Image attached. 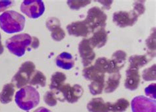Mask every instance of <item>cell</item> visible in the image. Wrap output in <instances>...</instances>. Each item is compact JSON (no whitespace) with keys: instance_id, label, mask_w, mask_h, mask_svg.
Here are the masks:
<instances>
[{"instance_id":"cell-1","label":"cell","mask_w":156,"mask_h":112,"mask_svg":"<svg viewBox=\"0 0 156 112\" xmlns=\"http://www.w3.org/2000/svg\"><path fill=\"white\" fill-rule=\"evenodd\" d=\"M39 40L36 37H32L27 33L12 36L5 42V46L13 55L21 57L24 55L26 50L36 49L39 46Z\"/></svg>"},{"instance_id":"cell-2","label":"cell","mask_w":156,"mask_h":112,"mask_svg":"<svg viewBox=\"0 0 156 112\" xmlns=\"http://www.w3.org/2000/svg\"><path fill=\"white\" fill-rule=\"evenodd\" d=\"M26 19L17 11H7L0 15V28L7 34H13L23 31Z\"/></svg>"},{"instance_id":"cell-3","label":"cell","mask_w":156,"mask_h":112,"mask_svg":"<svg viewBox=\"0 0 156 112\" xmlns=\"http://www.w3.org/2000/svg\"><path fill=\"white\" fill-rule=\"evenodd\" d=\"M15 103L19 108L28 111L34 108L40 103V94L34 87L25 86L16 93Z\"/></svg>"},{"instance_id":"cell-4","label":"cell","mask_w":156,"mask_h":112,"mask_svg":"<svg viewBox=\"0 0 156 112\" xmlns=\"http://www.w3.org/2000/svg\"><path fill=\"white\" fill-rule=\"evenodd\" d=\"M108 16L100 7H93L88 11L87 16L84 20L87 24L90 33L100 28H105Z\"/></svg>"},{"instance_id":"cell-5","label":"cell","mask_w":156,"mask_h":112,"mask_svg":"<svg viewBox=\"0 0 156 112\" xmlns=\"http://www.w3.org/2000/svg\"><path fill=\"white\" fill-rule=\"evenodd\" d=\"M35 70V65L32 62H24L20 66L18 72L15 74L12 81L17 88L21 89L29 83L30 78Z\"/></svg>"},{"instance_id":"cell-6","label":"cell","mask_w":156,"mask_h":112,"mask_svg":"<svg viewBox=\"0 0 156 112\" xmlns=\"http://www.w3.org/2000/svg\"><path fill=\"white\" fill-rule=\"evenodd\" d=\"M20 11L30 19H38L45 11L44 3L41 0H26L20 5Z\"/></svg>"},{"instance_id":"cell-7","label":"cell","mask_w":156,"mask_h":112,"mask_svg":"<svg viewBox=\"0 0 156 112\" xmlns=\"http://www.w3.org/2000/svg\"><path fill=\"white\" fill-rule=\"evenodd\" d=\"M56 92L62 95V102L66 100L69 103H76L83 96L84 90L79 85L71 86L69 84H65Z\"/></svg>"},{"instance_id":"cell-8","label":"cell","mask_w":156,"mask_h":112,"mask_svg":"<svg viewBox=\"0 0 156 112\" xmlns=\"http://www.w3.org/2000/svg\"><path fill=\"white\" fill-rule=\"evenodd\" d=\"M131 109L133 112H156V102L144 96H136L131 102Z\"/></svg>"},{"instance_id":"cell-9","label":"cell","mask_w":156,"mask_h":112,"mask_svg":"<svg viewBox=\"0 0 156 112\" xmlns=\"http://www.w3.org/2000/svg\"><path fill=\"white\" fill-rule=\"evenodd\" d=\"M139 16L132 10L130 11H119L113 15V22L120 28L132 27L137 22Z\"/></svg>"},{"instance_id":"cell-10","label":"cell","mask_w":156,"mask_h":112,"mask_svg":"<svg viewBox=\"0 0 156 112\" xmlns=\"http://www.w3.org/2000/svg\"><path fill=\"white\" fill-rule=\"evenodd\" d=\"M79 52L84 67H87L92 65L96 58V53L94 51V48L89 42L88 38H84L81 40L79 45Z\"/></svg>"},{"instance_id":"cell-11","label":"cell","mask_w":156,"mask_h":112,"mask_svg":"<svg viewBox=\"0 0 156 112\" xmlns=\"http://www.w3.org/2000/svg\"><path fill=\"white\" fill-rule=\"evenodd\" d=\"M140 82V75L139 70L129 67L126 70V79L125 81V89L133 91L136 90Z\"/></svg>"},{"instance_id":"cell-12","label":"cell","mask_w":156,"mask_h":112,"mask_svg":"<svg viewBox=\"0 0 156 112\" xmlns=\"http://www.w3.org/2000/svg\"><path fill=\"white\" fill-rule=\"evenodd\" d=\"M67 30L69 34L76 37H87L90 33V31L84 20L73 22L67 27Z\"/></svg>"},{"instance_id":"cell-13","label":"cell","mask_w":156,"mask_h":112,"mask_svg":"<svg viewBox=\"0 0 156 112\" xmlns=\"http://www.w3.org/2000/svg\"><path fill=\"white\" fill-rule=\"evenodd\" d=\"M46 27L51 32V37L54 40L61 41L65 37V33L61 28L59 20L55 17L49 19L46 22Z\"/></svg>"},{"instance_id":"cell-14","label":"cell","mask_w":156,"mask_h":112,"mask_svg":"<svg viewBox=\"0 0 156 112\" xmlns=\"http://www.w3.org/2000/svg\"><path fill=\"white\" fill-rule=\"evenodd\" d=\"M108 38V32L105 28H100L93 32L92 36L88 38V40L94 48H101L106 44Z\"/></svg>"},{"instance_id":"cell-15","label":"cell","mask_w":156,"mask_h":112,"mask_svg":"<svg viewBox=\"0 0 156 112\" xmlns=\"http://www.w3.org/2000/svg\"><path fill=\"white\" fill-rule=\"evenodd\" d=\"M94 65L104 74H112L119 72V70L117 68L113 61L112 60L108 59L106 57L98 58L95 62V64Z\"/></svg>"},{"instance_id":"cell-16","label":"cell","mask_w":156,"mask_h":112,"mask_svg":"<svg viewBox=\"0 0 156 112\" xmlns=\"http://www.w3.org/2000/svg\"><path fill=\"white\" fill-rule=\"evenodd\" d=\"M55 63L57 67L65 70H69L75 65V60L71 53L63 52L57 56Z\"/></svg>"},{"instance_id":"cell-17","label":"cell","mask_w":156,"mask_h":112,"mask_svg":"<svg viewBox=\"0 0 156 112\" xmlns=\"http://www.w3.org/2000/svg\"><path fill=\"white\" fill-rule=\"evenodd\" d=\"M121 74L119 72L109 74L108 79L105 81L104 91L105 93H112L115 91L120 85Z\"/></svg>"},{"instance_id":"cell-18","label":"cell","mask_w":156,"mask_h":112,"mask_svg":"<svg viewBox=\"0 0 156 112\" xmlns=\"http://www.w3.org/2000/svg\"><path fill=\"white\" fill-rule=\"evenodd\" d=\"M152 59L147 55H134L130 56L129 59V67L140 69L147 64Z\"/></svg>"},{"instance_id":"cell-19","label":"cell","mask_w":156,"mask_h":112,"mask_svg":"<svg viewBox=\"0 0 156 112\" xmlns=\"http://www.w3.org/2000/svg\"><path fill=\"white\" fill-rule=\"evenodd\" d=\"M89 112H108V103L101 98L92 99L87 104Z\"/></svg>"},{"instance_id":"cell-20","label":"cell","mask_w":156,"mask_h":112,"mask_svg":"<svg viewBox=\"0 0 156 112\" xmlns=\"http://www.w3.org/2000/svg\"><path fill=\"white\" fill-rule=\"evenodd\" d=\"M108 112H125L129 107L130 103L125 98L118 99L115 102H108Z\"/></svg>"},{"instance_id":"cell-21","label":"cell","mask_w":156,"mask_h":112,"mask_svg":"<svg viewBox=\"0 0 156 112\" xmlns=\"http://www.w3.org/2000/svg\"><path fill=\"white\" fill-rule=\"evenodd\" d=\"M15 93V85L13 83L7 84L3 86L0 93V101L2 103H8L12 101Z\"/></svg>"},{"instance_id":"cell-22","label":"cell","mask_w":156,"mask_h":112,"mask_svg":"<svg viewBox=\"0 0 156 112\" xmlns=\"http://www.w3.org/2000/svg\"><path fill=\"white\" fill-rule=\"evenodd\" d=\"M105 75L98 78L97 79L92 81L88 86L90 93L94 96L102 94L105 86Z\"/></svg>"},{"instance_id":"cell-23","label":"cell","mask_w":156,"mask_h":112,"mask_svg":"<svg viewBox=\"0 0 156 112\" xmlns=\"http://www.w3.org/2000/svg\"><path fill=\"white\" fill-rule=\"evenodd\" d=\"M105 74L101 72L99 69H98L94 65H90L83 69V76L86 79L93 81L102 76H105Z\"/></svg>"},{"instance_id":"cell-24","label":"cell","mask_w":156,"mask_h":112,"mask_svg":"<svg viewBox=\"0 0 156 112\" xmlns=\"http://www.w3.org/2000/svg\"><path fill=\"white\" fill-rule=\"evenodd\" d=\"M67 77L63 73L56 72L53 74L51 78V84L50 88L51 90H58L64 85Z\"/></svg>"},{"instance_id":"cell-25","label":"cell","mask_w":156,"mask_h":112,"mask_svg":"<svg viewBox=\"0 0 156 112\" xmlns=\"http://www.w3.org/2000/svg\"><path fill=\"white\" fill-rule=\"evenodd\" d=\"M126 56V53L122 50H117L113 53L112 60L119 70L124 67Z\"/></svg>"},{"instance_id":"cell-26","label":"cell","mask_w":156,"mask_h":112,"mask_svg":"<svg viewBox=\"0 0 156 112\" xmlns=\"http://www.w3.org/2000/svg\"><path fill=\"white\" fill-rule=\"evenodd\" d=\"M32 86L40 85L42 87H44L46 85V78L44 74L40 72V70H35L30 78L29 83Z\"/></svg>"},{"instance_id":"cell-27","label":"cell","mask_w":156,"mask_h":112,"mask_svg":"<svg viewBox=\"0 0 156 112\" xmlns=\"http://www.w3.org/2000/svg\"><path fill=\"white\" fill-rule=\"evenodd\" d=\"M146 46L148 49V54L151 57L155 56V32L151 33L146 40Z\"/></svg>"},{"instance_id":"cell-28","label":"cell","mask_w":156,"mask_h":112,"mask_svg":"<svg viewBox=\"0 0 156 112\" xmlns=\"http://www.w3.org/2000/svg\"><path fill=\"white\" fill-rule=\"evenodd\" d=\"M155 75V64L144 69L142 72V78L145 81H155L156 78Z\"/></svg>"},{"instance_id":"cell-29","label":"cell","mask_w":156,"mask_h":112,"mask_svg":"<svg viewBox=\"0 0 156 112\" xmlns=\"http://www.w3.org/2000/svg\"><path fill=\"white\" fill-rule=\"evenodd\" d=\"M44 100L47 105L50 106H55L57 102L55 94L53 91H49L45 94Z\"/></svg>"},{"instance_id":"cell-30","label":"cell","mask_w":156,"mask_h":112,"mask_svg":"<svg viewBox=\"0 0 156 112\" xmlns=\"http://www.w3.org/2000/svg\"><path fill=\"white\" fill-rule=\"evenodd\" d=\"M91 1L89 0H82V1H68L67 3L71 7V9H79L80 8H83L85 6L88 5V4H90Z\"/></svg>"},{"instance_id":"cell-31","label":"cell","mask_w":156,"mask_h":112,"mask_svg":"<svg viewBox=\"0 0 156 112\" xmlns=\"http://www.w3.org/2000/svg\"><path fill=\"white\" fill-rule=\"evenodd\" d=\"M145 6L144 2L142 1H136L133 3V11L136 13L138 16L142 15L145 12Z\"/></svg>"},{"instance_id":"cell-32","label":"cell","mask_w":156,"mask_h":112,"mask_svg":"<svg viewBox=\"0 0 156 112\" xmlns=\"http://www.w3.org/2000/svg\"><path fill=\"white\" fill-rule=\"evenodd\" d=\"M155 91L156 85L155 83H152L145 89V94L147 96L151 98V99H155L156 98Z\"/></svg>"},{"instance_id":"cell-33","label":"cell","mask_w":156,"mask_h":112,"mask_svg":"<svg viewBox=\"0 0 156 112\" xmlns=\"http://www.w3.org/2000/svg\"><path fill=\"white\" fill-rule=\"evenodd\" d=\"M13 2L11 1H0V12L5 11L12 5Z\"/></svg>"},{"instance_id":"cell-34","label":"cell","mask_w":156,"mask_h":112,"mask_svg":"<svg viewBox=\"0 0 156 112\" xmlns=\"http://www.w3.org/2000/svg\"><path fill=\"white\" fill-rule=\"evenodd\" d=\"M104 2L105 3H104L102 1H100V3L104 5V9H109L111 8L110 6L113 3V1H104Z\"/></svg>"},{"instance_id":"cell-35","label":"cell","mask_w":156,"mask_h":112,"mask_svg":"<svg viewBox=\"0 0 156 112\" xmlns=\"http://www.w3.org/2000/svg\"><path fill=\"white\" fill-rule=\"evenodd\" d=\"M34 112H52L50 110H48L44 107H40L39 108L36 110Z\"/></svg>"},{"instance_id":"cell-36","label":"cell","mask_w":156,"mask_h":112,"mask_svg":"<svg viewBox=\"0 0 156 112\" xmlns=\"http://www.w3.org/2000/svg\"><path fill=\"white\" fill-rule=\"evenodd\" d=\"M3 50V48L2 45V44H0V54H1V53H2Z\"/></svg>"},{"instance_id":"cell-37","label":"cell","mask_w":156,"mask_h":112,"mask_svg":"<svg viewBox=\"0 0 156 112\" xmlns=\"http://www.w3.org/2000/svg\"><path fill=\"white\" fill-rule=\"evenodd\" d=\"M0 44H1V35H0Z\"/></svg>"}]
</instances>
